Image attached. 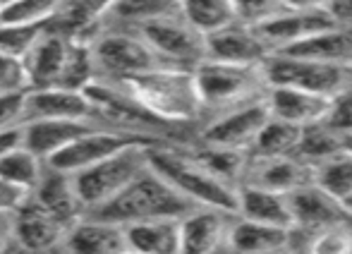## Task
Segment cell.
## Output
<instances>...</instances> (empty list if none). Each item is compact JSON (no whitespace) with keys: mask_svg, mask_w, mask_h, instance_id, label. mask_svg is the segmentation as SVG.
I'll return each mask as SVG.
<instances>
[{"mask_svg":"<svg viewBox=\"0 0 352 254\" xmlns=\"http://www.w3.org/2000/svg\"><path fill=\"white\" fill-rule=\"evenodd\" d=\"M195 209L199 207L182 197L166 178H161L148 166L118 197L103 204L91 216L118 223V226H132V223L156 221V218H182Z\"/></svg>","mask_w":352,"mask_h":254,"instance_id":"obj_1","label":"cell"},{"mask_svg":"<svg viewBox=\"0 0 352 254\" xmlns=\"http://www.w3.org/2000/svg\"><path fill=\"white\" fill-rule=\"evenodd\" d=\"M122 87L163 123H190L201 113L204 103L197 87L195 70L187 67H156L151 72L122 82Z\"/></svg>","mask_w":352,"mask_h":254,"instance_id":"obj_2","label":"cell"},{"mask_svg":"<svg viewBox=\"0 0 352 254\" xmlns=\"http://www.w3.org/2000/svg\"><path fill=\"white\" fill-rule=\"evenodd\" d=\"M148 166L161 178H166L195 207L237 213V207H240L237 190L240 187H232L228 182H223L211 171H206L197 158H187L182 154L170 151V149L151 147L148 149Z\"/></svg>","mask_w":352,"mask_h":254,"instance_id":"obj_3","label":"cell"},{"mask_svg":"<svg viewBox=\"0 0 352 254\" xmlns=\"http://www.w3.org/2000/svg\"><path fill=\"white\" fill-rule=\"evenodd\" d=\"M156 144L140 142L113 156L103 158L101 163L77 173L74 185H77L79 199L84 204V211H98L103 204H108L113 197H118L142 171L148 168V149Z\"/></svg>","mask_w":352,"mask_h":254,"instance_id":"obj_4","label":"cell"},{"mask_svg":"<svg viewBox=\"0 0 352 254\" xmlns=\"http://www.w3.org/2000/svg\"><path fill=\"white\" fill-rule=\"evenodd\" d=\"M195 79L204 108H235L256 101L261 87H269L264 72L252 65H228L201 61L195 67Z\"/></svg>","mask_w":352,"mask_h":254,"instance_id":"obj_5","label":"cell"},{"mask_svg":"<svg viewBox=\"0 0 352 254\" xmlns=\"http://www.w3.org/2000/svg\"><path fill=\"white\" fill-rule=\"evenodd\" d=\"M261 72L269 87L305 89V92L324 94V96H336L352 84L350 65L316 63L283 56V53H271L261 65Z\"/></svg>","mask_w":352,"mask_h":254,"instance_id":"obj_6","label":"cell"},{"mask_svg":"<svg viewBox=\"0 0 352 254\" xmlns=\"http://www.w3.org/2000/svg\"><path fill=\"white\" fill-rule=\"evenodd\" d=\"M140 36L166 65L173 67L195 70L201 61H206L204 34L192 29L185 19L163 17L140 24Z\"/></svg>","mask_w":352,"mask_h":254,"instance_id":"obj_7","label":"cell"},{"mask_svg":"<svg viewBox=\"0 0 352 254\" xmlns=\"http://www.w3.org/2000/svg\"><path fill=\"white\" fill-rule=\"evenodd\" d=\"M94 56L101 72L111 79L127 82L137 74L151 72L156 67H166L158 53L142 36L130 34H106L94 43Z\"/></svg>","mask_w":352,"mask_h":254,"instance_id":"obj_8","label":"cell"},{"mask_svg":"<svg viewBox=\"0 0 352 254\" xmlns=\"http://www.w3.org/2000/svg\"><path fill=\"white\" fill-rule=\"evenodd\" d=\"M148 142L156 144L153 137H142V134H130V132H120V129H106V127H94L87 134H82L79 139H74L67 149H63L58 156H53L48 161V166L58 168L63 173H77L87 171V168L101 163L103 158L113 156V154L122 151V149L132 147V144Z\"/></svg>","mask_w":352,"mask_h":254,"instance_id":"obj_9","label":"cell"},{"mask_svg":"<svg viewBox=\"0 0 352 254\" xmlns=\"http://www.w3.org/2000/svg\"><path fill=\"white\" fill-rule=\"evenodd\" d=\"M89 98H91L94 108H96V116H101L103 120L118 125L120 132L130 134H142V137H151L148 132L168 125V123L158 120L153 113H148L146 108L127 92L125 87H108V84L94 82L87 89Z\"/></svg>","mask_w":352,"mask_h":254,"instance_id":"obj_10","label":"cell"},{"mask_svg":"<svg viewBox=\"0 0 352 254\" xmlns=\"http://www.w3.org/2000/svg\"><path fill=\"white\" fill-rule=\"evenodd\" d=\"M271 120V108L266 98H256L245 106H237V111L223 113L221 118L204 129V142L211 147H228V149H247L254 147L259 132Z\"/></svg>","mask_w":352,"mask_h":254,"instance_id":"obj_11","label":"cell"},{"mask_svg":"<svg viewBox=\"0 0 352 254\" xmlns=\"http://www.w3.org/2000/svg\"><path fill=\"white\" fill-rule=\"evenodd\" d=\"M204 46L206 61L228 65H252V67H259L271 56V51L261 41L256 29L240 22H232L228 27L209 34V36H204Z\"/></svg>","mask_w":352,"mask_h":254,"instance_id":"obj_12","label":"cell"},{"mask_svg":"<svg viewBox=\"0 0 352 254\" xmlns=\"http://www.w3.org/2000/svg\"><path fill=\"white\" fill-rule=\"evenodd\" d=\"M331 27H336V22L329 10H285L278 17L256 27V34L271 53H280Z\"/></svg>","mask_w":352,"mask_h":254,"instance_id":"obj_13","label":"cell"},{"mask_svg":"<svg viewBox=\"0 0 352 254\" xmlns=\"http://www.w3.org/2000/svg\"><path fill=\"white\" fill-rule=\"evenodd\" d=\"M96 116L91 98L87 92L70 89H29L24 123L34 120H91Z\"/></svg>","mask_w":352,"mask_h":254,"instance_id":"obj_14","label":"cell"},{"mask_svg":"<svg viewBox=\"0 0 352 254\" xmlns=\"http://www.w3.org/2000/svg\"><path fill=\"white\" fill-rule=\"evenodd\" d=\"M269 108L271 116L278 120L292 123L297 127H311L319 125L329 118L331 106H333V96H324V94L305 92V89H292V87H269Z\"/></svg>","mask_w":352,"mask_h":254,"instance_id":"obj_15","label":"cell"},{"mask_svg":"<svg viewBox=\"0 0 352 254\" xmlns=\"http://www.w3.org/2000/svg\"><path fill=\"white\" fill-rule=\"evenodd\" d=\"M67 223L36 204L32 197L29 202L12 216V235L24 250L29 252H46L51 247L60 245L65 240Z\"/></svg>","mask_w":352,"mask_h":254,"instance_id":"obj_16","label":"cell"},{"mask_svg":"<svg viewBox=\"0 0 352 254\" xmlns=\"http://www.w3.org/2000/svg\"><path fill=\"white\" fill-rule=\"evenodd\" d=\"M67 51H70V36L63 32L48 29L38 36L29 56L24 58V70H27L29 89H51L58 84L65 65Z\"/></svg>","mask_w":352,"mask_h":254,"instance_id":"obj_17","label":"cell"},{"mask_svg":"<svg viewBox=\"0 0 352 254\" xmlns=\"http://www.w3.org/2000/svg\"><path fill=\"white\" fill-rule=\"evenodd\" d=\"M67 254H122L127 252L125 226L91 216L87 221H74L65 233Z\"/></svg>","mask_w":352,"mask_h":254,"instance_id":"obj_18","label":"cell"},{"mask_svg":"<svg viewBox=\"0 0 352 254\" xmlns=\"http://www.w3.org/2000/svg\"><path fill=\"white\" fill-rule=\"evenodd\" d=\"M226 211L218 209H195L180 221V254H216L228 240Z\"/></svg>","mask_w":352,"mask_h":254,"instance_id":"obj_19","label":"cell"},{"mask_svg":"<svg viewBox=\"0 0 352 254\" xmlns=\"http://www.w3.org/2000/svg\"><path fill=\"white\" fill-rule=\"evenodd\" d=\"M94 129L91 120H34L22 125V144L32 149L41 161H51L53 156L67 149L74 139Z\"/></svg>","mask_w":352,"mask_h":254,"instance_id":"obj_20","label":"cell"},{"mask_svg":"<svg viewBox=\"0 0 352 254\" xmlns=\"http://www.w3.org/2000/svg\"><path fill=\"white\" fill-rule=\"evenodd\" d=\"M32 199L36 204H41L46 211H51L53 216L60 218L63 223H67V226L79 221V213L84 211V204L79 199L74 178L70 173H63L58 168L48 166V163L38 187L32 192Z\"/></svg>","mask_w":352,"mask_h":254,"instance_id":"obj_21","label":"cell"},{"mask_svg":"<svg viewBox=\"0 0 352 254\" xmlns=\"http://www.w3.org/2000/svg\"><path fill=\"white\" fill-rule=\"evenodd\" d=\"M287 199H290L295 226L309 228V231H319V228H326L331 223H338L340 216L345 213L343 204L336 197H331L326 190H321L314 180L287 194Z\"/></svg>","mask_w":352,"mask_h":254,"instance_id":"obj_22","label":"cell"},{"mask_svg":"<svg viewBox=\"0 0 352 254\" xmlns=\"http://www.w3.org/2000/svg\"><path fill=\"white\" fill-rule=\"evenodd\" d=\"M237 197H240L237 213L245 221L278 226V228H287V231L295 228V218H292L287 194L264 190V187H256V185H240Z\"/></svg>","mask_w":352,"mask_h":254,"instance_id":"obj_23","label":"cell"},{"mask_svg":"<svg viewBox=\"0 0 352 254\" xmlns=\"http://www.w3.org/2000/svg\"><path fill=\"white\" fill-rule=\"evenodd\" d=\"M283 56L305 58V61L331 63V65H350L352 67V27H336L319 32L295 46L280 51Z\"/></svg>","mask_w":352,"mask_h":254,"instance_id":"obj_24","label":"cell"},{"mask_svg":"<svg viewBox=\"0 0 352 254\" xmlns=\"http://www.w3.org/2000/svg\"><path fill=\"white\" fill-rule=\"evenodd\" d=\"M182 218H156L125 226L127 250L140 254H180Z\"/></svg>","mask_w":352,"mask_h":254,"instance_id":"obj_25","label":"cell"},{"mask_svg":"<svg viewBox=\"0 0 352 254\" xmlns=\"http://www.w3.org/2000/svg\"><path fill=\"white\" fill-rule=\"evenodd\" d=\"M311 180H314V171L302 166L292 156L259 158V166H254V171H252V185L280 194H292Z\"/></svg>","mask_w":352,"mask_h":254,"instance_id":"obj_26","label":"cell"},{"mask_svg":"<svg viewBox=\"0 0 352 254\" xmlns=\"http://www.w3.org/2000/svg\"><path fill=\"white\" fill-rule=\"evenodd\" d=\"M290 240V231L278 226H266L240 218V223L230 228L228 242L230 250L237 254H274L280 252Z\"/></svg>","mask_w":352,"mask_h":254,"instance_id":"obj_27","label":"cell"},{"mask_svg":"<svg viewBox=\"0 0 352 254\" xmlns=\"http://www.w3.org/2000/svg\"><path fill=\"white\" fill-rule=\"evenodd\" d=\"M43 163L46 161H41L32 149L19 144V147L10 149L8 154L0 156V178L8 180L10 185L32 194L38 187V182H41L43 171H46Z\"/></svg>","mask_w":352,"mask_h":254,"instance_id":"obj_28","label":"cell"},{"mask_svg":"<svg viewBox=\"0 0 352 254\" xmlns=\"http://www.w3.org/2000/svg\"><path fill=\"white\" fill-rule=\"evenodd\" d=\"M96 56H94V43L84 39L70 36V51H67L65 65H63L60 79L56 87L70 89V92H87L96 82Z\"/></svg>","mask_w":352,"mask_h":254,"instance_id":"obj_29","label":"cell"},{"mask_svg":"<svg viewBox=\"0 0 352 254\" xmlns=\"http://www.w3.org/2000/svg\"><path fill=\"white\" fill-rule=\"evenodd\" d=\"M180 14L192 29L204 36L237 22L232 0H180Z\"/></svg>","mask_w":352,"mask_h":254,"instance_id":"obj_30","label":"cell"},{"mask_svg":"<svg viewBox=\"0 0 352 254\" xmlns=\"http://www.w3.org/2000/svg\"><path fill=\"white\" fill-rule=\"evenodd\" d=\"M302 132H305V127H297L292 123L278 120V118L271 116V120L266 123V127L261 129L254 142L256 158H278L297 154Z\"/></svg>","mask_w":352,"mask_h":254,"instance_id":"obj_31","label":"cell"},{"mask_svg":"<svg viewBox=\"0 0 352 254\" xmlns=\"http://www.w3.org/2000/svg\"><path fill=\"white\" fill-rule=\"evenodd\" d=\"M67 0H17L0 10V24L43 27L65 10Z\"/></svg>","mask_w":352,"mask_h":254,"instance_id":"obj_32","label":"cell"},{"mask_svg":"<svg viewBox=\"0 0 352 254\" xmlns=\"http://www.w3.org/2000/svg\"><path fill=\"white\" fill-rule=\"evenodd\" d=\"M197 161L211 171L216 178L232 187H240V180L247 171V156L245 149H228V147H211L206 144L201 151H197Z\"/></svg>","mask_w":352,"mask_h":254,"instance_id":"obj_33","label":"cell"},{"mask_svg":"<svg viewBox=\"0 0 352 254\" xmlns=\"http://www.w3.org/2000/svg\"><path fill=\"white\" fill-rule=\"evenodd\" d=\"M314 182L336 197L338 202L352 197V154L350 151H340L336 156L326 158V161L316 163L314 168Z\"/></svg>","mask_w":352,"mask_h":254,"instance_id":"obj_34","label":"cell"},{"mask_svg":"<svg viewBox=\"0 0 352 254\" xmlns=\"http://www.w3.org/2000/svg\"><path fill=\"white\" fill-rule=\"evenodd\" d=\"M343 151V137H338L336 132H331L324 123L319 125H311V127H305L302 132V139H300V147H297V154L307 161L316 163L326 161V158L336 156V154Z\"/></svg>","mask_w":352,"mask_h":254,"instance_id":"obj_35","label":"cell"},{"mask_svg":"<svg viewBox=\"0 0 352 254\" xmlns=\"http://www.w3.org/2000/svg\"><path fill=\"white\" fill-rule=\"evenodd\" d=\"M111 12L122 19H130V22L144 24L180 12V0H118Z\"/></svg>","mask_w":352,"mask_h":254,"instance_id":"obj_36","label":"cell"},{"mask_svg":"<svg viewBox=\"0 0 352 254\" xmlns=\"http://www.w3.org/2000/svg\"><path fill=\"white\" fill-rule=\"evenodd\" d=\"M48 24L43 27H14V24H0V53L12 58H24L29 56V51L34 48V43L38 41Z\"/></svg>","mask_w":352,"mask_h":254,"instance_id":"obj_37","label":"cell"},{"mask_svg":"<svg viewBox=\"0 0 352 254\" xmlns=\"http://www.w3.org/2000/svg\"><path fill=\"white\" fill-rule=\"evenodd\" d=\"M309 254H352V231L343 221L319 228L311 237Z\"/></svg>","mask_w":352,"mask_h":254,"instance_id":"obj_38","label":"cell"},{"mask_svg":"<svg viewBox=\"0 0 352 254\" xmlns=\"http://www.w3.org/2000/svg\"><path fill=\"white\" fill-rule=\"evenodd\" d=\"M232 5H235L237 22L254 29L287 10L283 0H232Z\"/></svg>","mask_w":352,"mask_h":254,"instance_id":"obj_39","label":"cell"},{"mask_svg":"<svg viewBox=\"0 0 352 254\" xmlns=\"http://www.w3.org/2000/svg\"><path fill=\"white\" fill-rule=\"evenodd\" d=\"M324 125L338 137H350L352 134V84L333 96V106H331V113L324 120Z\"/></svg>","mask_w":352,"mask_h":254,"instance_id":"obj_40","label":"cell"},{"mask_svg":"<svg viewBox=\"0 0 352 254\" xmlns=\"http://www.w3.org/2000/svg\"><path fill=\"white\" fill-rule=\"evenodd\" d=\"M12 92H29L24 61L0 53V94H12Z\"/></svg>","mask_w":352,"mask_h":254,"instance_id":"obj_41","label":"cell"},{"mask_svg":"<svg viewBox=\"0 0 352 254\" xmlns=\"http://www.w3.org/2000/svg\"><path fill=\"white\" fill-rule=\"evenodd\" d=\"M24 108H27V92L0 94V132L22 127Z\"/></svg>","mask_w":352,"mask_h":254,"instance_id":"obj_42","label":"cell"},{"mask_svg":"<svg viewBox=\"0 0 352 254\" xmlns=\"http://www.w3.org/2000/svg\"><path fill=\"white\" fill-rule=\"evenodd\" d=\"M29 197H32L29 192L19 190L0 178V216H14L29 202Z\"/></svg>","mask_w":352,"mask_h":254,"instance_id":"obj_43","label":"cell"},{"mask_svg":"<svg viewBox=\"0 0 352 254\" xmlns=\"http://www.w3.org/2000/svg\"><path fill=\"white\" fill-rule=\"evenodd\" d=\"M329 14L340 27H352V0H331Z\"/></svg>","mask_w":352,"mask_h":254,"instance_id":"obj_44","label":"cell"},{"mask_svg":"<svg viewBox=\"0 0 352 254\" xmlns=\"http://www.w3.org/2000/svg\"><path fill=\"white\" fill-rule=\"evenodd\" d=\"M19 144H22V127L0 132V156H3V154H8L10 149L19 147Z\"/></svg>","mask_w":352,"mask_h":254,"instance_id":"obj_45","label":"cell"},{"mask_svg":"<svg viewBox=\"0 0 352 254\" xmlns=\"http://www.w3.org/2000/svg\"><path fill=\"white\" fill-rule=\"evenodd\" d=\"M287 10H329L331 0H283Z\"/></svg>","mask_w":352,"mask_h":254,"instance_id":"obj_46","label":"cell"},{"mask_svg":"<svg viewBox=\"0 0 352 254\" xmlns=\"http://www.w3.org/2000/svg\"><path fill=\"white\" fill-rule=\"evenodd\" d=\"M8 218H12V216H0V250H3V245H5V237H8Z\"/></svg>","mask_w":352,"mask_h":254,"instance_id":"obj_47","label":"cell"},{"mask_svg":"<svg viewBox=\"0 0 352 254\" xmlns=\"http://www.w3.org/2000/svg\"><path fill=\"white\" fill-rule=\"evenodd\" d=\"M340 204H343L345 213H350V216H352V197H348V199H343V202H340Z\"/></svg>","mask_w":352,"mask_h":254,"instance_id":"obj_48","label":"cell"},{"mask_svg":"<svg viewBox=\"0 0 352 254\" xmlns=\"http://www.w3.org/2000/svg\"><path fill=\"white\" fill-rule=\"evenodd\" d=\"M343 149L352 154V134H350V137H343Z\"/></svg>","mask_w":352,"mask_h":254,"instance_id":"obj_49","label":"cell"},{"mask_svg":"<svg viewBox=\"0 0 352 254\" xmlns=\"http://www.w3.org/2000/svg\"><path fill=\"white\" fill-rule=\"evenodd\" d=\"M10 3H17V0H0V5H3V8H5V5H10Z\"/></svg>","mask_w":352,"mask_h":254,"instance_id":"obj_50","label":"cell"},{"mask_svg":"<svg viewBox=\"0 0 352 254\" xmlns=\"http://www.w3.org/2000/svg\"><path fill=\"white\" fill-rule=\"evenodd\" d=\"M122 254H140V252H132V250H127V252H122Z\"/></svg>","mask_w":352,"mask_h":254,"instance_id":"obj_51","label":"cell"},{"mask_svg":"<svg viewBox=\"0 0 352 254\" xmlns=\"http://www.w3.org/2000/svg\"><path fill=\"white\" fill-rule=\"evenodd\" d=\"M0 10H3V5H0Z\"/></svg>","mask_w":352,"mask_h":254,"instance_id":"obj_52","label":"cell"}]
</instances>
